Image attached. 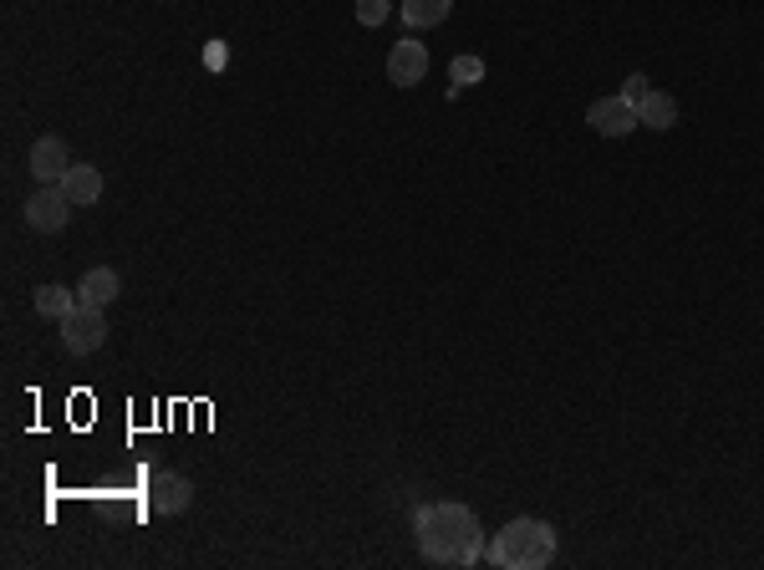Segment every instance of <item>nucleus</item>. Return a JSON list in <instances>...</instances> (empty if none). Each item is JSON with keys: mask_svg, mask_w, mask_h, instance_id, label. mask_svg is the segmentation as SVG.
<instances>
[{"mask_svg": "<svg viewBox=\"0 0 764 570\" xmlns=\"http://www.w3.org/2000/svg\"><path fill=\"white\" fill-rule=\"evenodd\" d=\"M72 209H77V204L67 199V189H62V184H41L31 199H26V224H31L36 235H56V230H67Z\"/></svg>", "mask_w": 764, "mask_h": 570, "instance_id": "3", "label": "nucleus"}, {"mask_svg": "<svg viewBox=\"0 0 764 570\" xmlns=\"http://www.w3.org/2000/svg\"><path fill=\"white\" fill-rule=\"evenodd\" d=\"M36 311L51 321L72 316V311H77V290H67V285H41V290H36Z\"/></svg>", "mask_w": 764, "mask_h": 570, "instance_id": "13", "label": "nucleus"}, {"mask_svg": "<svg viewBox=\"0 0 764 570\" xmlns=\"http://www.w3.org/2000/svg\"><path fill=\"white\" fill-rule=\"evenodd\" d=\"M449 77H454V92H459V87H474V82H484V62L480 56H454Z\"/></svg>", "mask_w": 764, "mask_h": 570, "instance_id": "14", "label": "nucleus"}, {"mask_svg": "<svg viewBox=\"0 0 764 570\" xmlns=\"http://www.w3.org/2000/svg\"><path fill=\"white\" fill-rule=\"evenodd\" d=\"M62 341H67L72 357L98 352L102 341H107V316H102V306H82V301H77V311H72V316H62Z\"/></svg>", "mask_w": 764, "mask_h": 570, "instance_id": "4", "label": "nucleus"}, {"mask_svg": "<svg viewBox=\"0 0 764 570\" xmlns=\"http://www.w3.org/2000/svg\"><path fill=\"white\" fill-rule=\"evenodd\" d=\"M117 290H123L117 270L98 265V270H87L82 281H77V301H82V306H107V301H117Z\"/></svg>", "mask_w": 764, "mask_h": 570, "instance_id": "9", "label": "nucleus"}, {"mask_svg": "<svg viewBox=\"0 0 764 570\" xmlns=\"http://www.w3.org/2000/svg\"><path fill=\"white\" fill-rule=\"evenodd\" d=\"M586 122H591L601 138H627L632 128H637V107H632L622 92H616V98H597L586 107Z\"/></svg>", "mask_w": 764, "mask_h": 570, "instance_id": "6", "label": "nucleus"}, {"mask_svg": "<svg viewBox=\"0 0 764 570\" xmlns=\"http://www.w3.org/2000/svg\"><path fill=\"white\" fill-rule=\"evenodd\" d=\"M26 164H31L36 184H62V179L72 173V148L56 133H47V138H36L31 143V158H26Z\"/></svg>", "mask_w": 764, "mask_h": 570, "instance_id": "5", "label": "nucleus"}, {"mask_svg": "<svg viewBox=\"0 0 764 570\" xmlns=\"http://www.w3.org/2000/svg\"><path fill=\"white\" fill-rule=\"evenodd\" d=\"M484 555L505 570H540L556 560V530L546 520H510L484 545Z\"/></svg>", "mask_w": 764, "mask_h": 570, "instance_id": "2", "label": "nucleus"}, {"mask_svg": "<svg viewBox=\"0 0 764 570\" xmlns=\"http://www.w3.org/2000/svg\"><path fill=\"white\" fill-rule=\"evenodd\" d=\"M62 189H67V199L77 204V209H87V204L102 199V173L92 164H72V173L62 179Z\"/></svg>", "mask_w": 764, "mask_h": 570, "instance_id": "10", "label": "nucleus"}, {"mask_svg": "<svg viewBox=\"0 0 764 570\" xmlns=\"http://www.w3.org/2000/svg\"><path fill=\"white\" fill-rule=\"evenodd\" d=\"M648 92H652V87H648V77H642V72H632L627 82H622V98H627L632 107H642V102H648Z\"/></svg>", "mask_w": 764, "mask_h": 570, "instance_id": "15", "label": "nucleus"}, {"mask_svg": "<svg viewBox=\"0 0 764 570\" xmlns=\"http://www.w3.org/2000/svg\"><path fill=\"white\" fill-rule=\"evenodd\" d=\"M357 21L362 26H382L387 21V0H357Z\"/></svg>", "mask_w": 764, "mask_h": 570, "instance_id": "16", "label": "nucleus"}, {"mask_svg": "<svg viewBox=\"0 0 764 570\" xmlns=\"http://www.w3.org/2000/svg\"><path fill=\"white\" fill-rule=\"evenodd\" d=\"M387 77H393L398 87H418L423 77H429V47L413 41V36L398 41V47L387 51Z\"/></svg>", "mask_w": 764, "mask_h": 570, "instance_id": "7", "label": "nucleus"}, {"mask_svg": "<svg viewBox=\"0 0 764 570\" xmlns=\"http://www.w3.org/2000/svg\"><path fill=\"white\" fill-rule=\"evenodd\" d=\"M149 504H153V515H183L194 504V484L183 474H153Z\"/></svg>", "mask_w": 764, "mask_h": 570, "instance_id": "8", "label": "nucleus"}, {"mask_svg": "<svg viewBox=\"0 0 764 570\" xmlns=\"http://www.w3.org/2000/svg\"><path fill=\"white\" fill-rule=\"evenodd\" d=\"M637 122L652 128V133H667V128L678 122V98H673V92H648V102L637 107Z\"/></svg>", "mask_w": 764, "mask_h": 570, "instance_id": "11", "label": "nucleus"}, {"mask_svg": "<svg viewBox=\"0 0 764 570\" xmlns=\"http://www.w3.org/2000/svg\"><path fill=\"white\" fill-rule=\"evenodd\" d=\"M413 530H418V550L429 560H438V566H480L484 535L474 509H464V504H423Z\"/></svg>", "mask_w": 764, "mask_h": 570, "instance_id": "1", "label": "nucleus"}, {"mask_svg": "<svg viewBox=\"0 0 764 570\" xmlns=\"http://www.w3.org/2000/svg\"><path fill=\"white\" fill-rule=\"evenodd\" d=\"M454 0H403V21L423 31V26H438V21H449Z\"/></svg>", "mask_w": 764, "mask_h": 570, "instance_id": "12", "label": "nucleus"}]
</instances>
